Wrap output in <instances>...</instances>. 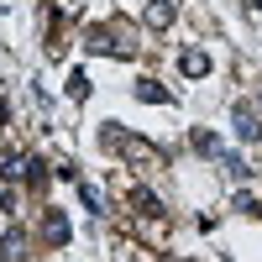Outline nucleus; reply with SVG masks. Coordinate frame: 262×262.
<instances>
[{
    "instance_id": "10",
    "label": "nucleus",
    "mask_w": 262,
    "mask_h": 262,
    "mask_svg": "<svg viewBox=\"0 0 262 262\" xmlns=\"http://www.w3.org/2000/svg\"><path fill=\"white\" fill-rule=\"evenodd\" d=\"M137 100H147V105H168V90L158 79H137Z\"/></svg>"
},
{
    "instance_id": "13",
    "label": "nucleus",
    "mask_w": 262,
    "mask_h": 262,
    "mask_svg": "<svg viewBox=\"0 0 262 262\" xmlns=\"http://www.w3.org/2000/svg\"><path fill=\"white\" fill-rule=\"evenodd\" d=\"M79 189H84V205H90V210L100 215V210H105V200H100V189H90V184H79Z\"/></svg>"
},
{
    "instance_id": "14",
    "label": "nucleus",
    "mask_w": 262,
    "mask_h": 262,
    "mask_svg": "<svg viewBox=\"0 0 262 262\" xmlns=\"http://www.w3.org/2000/svg\"><path fill=\"white\" fill-rule=\"evenodd\" d=\"M0 210H16V194H11V184H0Z\"/></svg>"
},
{
    "instance_id": "3",
    "label": "nucleus",
    "mask_w": 262,
    "mask_h": 262,
    "mask_svg": "<svg viewBox=\"0 0 262 262\" xmlns=\"http://www.w3.org/2000/svg\"><path fill=\"white\" fill-rule=\"evenodd\" d=\"M42 242L48 247H69V215L63 210H42Z\"/></svg>"
},
{
    "instance_id": "9",
    "label": "nucleus",
    "mask_w": 262,
    "mask_h": 262,
    "mask_svg": "<svg viewBox=\"0 0 262 262\" xmlns=\"http://www.w3.org/2000/svg\"><path fill=\"white\" fill-rule=\"evenodd\" d=\"M179 69H184V74H189V79H205V74H210V58H205V53H200V48H189V53H184V58H179Z\"/></svg>"
},
{
    "instance_id": "6",
    "label": "nucleus",
    "mask_w": 262,
    "mask_h": 262,
    "mask_svg": "<svg viewBox=\"0 0 262 262\" xmlns=\"http://www.w3.org/2000/svg\"><path fill=\"white\" fill-rule=\"evenodd\" d=\"M142 21H147V27H168V21H173V0H147Z\"/></svg>"
},
{
    "instance_id": "5",
    "label": "nucleus",
    "mask_w": 262,
    "mask_h": 262,
    "mask_svg": "<svg viewBox=\"0 0 262 262\" xmlns=\"http://www.w3.org/2000/svg\"><path fill=\"white\" fill-rule=\"evenodd\" d=\"M27 173H32V158H21V152L0 158V179H27Z\"/></svg>"
},
{
    "instance_id": "15",
    "label": "nucleus",
    "mask_w": 262,
    "mask_h": 262,
    "mask_svg": "<svg viewBox=\"0 0 262 262\" xmlns=\"http://www.w3.org/2000/svg\"><path fill=\"white\" fill-rule=\"evenodd\" d=\"M0 121H6V100H0Z\"/></svg>"
},
{
    "instance_id": "16",
    "label": "nucleus",
    "mask_w": 262,
    "mask_h": 262,
    "mask_svg": "<svg viewBox=\"0 0 262 262\" xmlns=\"http://www.w3.org/2000/svg\"><path fill=\"white\" fill-rule=\"evenodd\" d=\"M257 215H262V205H257Z\"/></svg>"
},
{
    "instance_id": "1",
    "label": "nucleus",
    "mask_w": 262,
    "mask_h": 262,
    "mask_svg": "<svg viewBox=\"0 0 262 262\" xmlns=\"http://www.w3.org/2000/svg\"><path fill=\"white\" fill-rule=\"evenodd\" d=\"M105 147L121 152V158H126V163H137V168H163V152L152 147V142H142V137H131V131L105 126Z\"/></svg>"
},
{
    "instance_id": "7",
    "label": "nucleus",
    "mask_w": 262,
    "mask_h": 262,
    "mask_svg": "<svg viewBox=\"0 0 262 262\" xmlns=\"http://www.w3.org/2000/svg\"><path fill=\"white\" fill-rule=\"evenodd\" d=\"M131 210H137V215H163V200L152 189H131Z\"/></svg>"
},
{
    "instance_id": "12",
    "label": "nucleus",
    "mask_w": 262,
    "mask_h": 262,
    "mask_svg": "<svg viewBox=\"0 0 262 262\" xmlns=\"http://www.w3.org/2000/svg\"><path fill=\"white\" fill-rule=\"evenodd\" d=\"M69 95L84 100V95H90V79H84V74H69Z\"/></svg>"
},
{
    "instance_id": "4",
    "label": "nucleus",
    "mask_w": 262,
    "mask_h": 262,
    "mask_svg": "<svg viewBox=\"0 0 262 262\" xmlns=\"http://www.w3.org/2000/svg\"><path fill=\"white\" fill-rule=\"evenodd\" d=\"M231 121H236V137H242V142H262V116L252 111V105H236Z\"/></svg>"
},
{
    "instance_id": "2",
    "label": "nucleus",
    "mask_w": 262,
    "mask_h": 262,
    "mask_svg": "<svg viewBox=\"0 0 262 262\" xmlns=\"http://www.w3.org/2000/svg\"><path fill=\"white\" fill-rule=\"evenodd\" d=\"M90 53H111V58H131L137 53V42H121L111 27H95L90 32Z\"/></svg>"
},
{
    "instance_id": "11",
    "label": "nucleus",
    "mask_w": 262,
    "mask_h": 262,
    "mask_svg": "<svg viewBox=\"0 0 262 262\" xmlns=\"http://www.w3.org/2000/svg\"><path fill=\"white\" fill-rule=\"evenodd\" d=\"M194 147H200V152H205V158H221V142H215V137H210V131H194Z\"/></svg>"
},
{
    "instance_id": "8",
    "label": "nucleus",
    "mask_w": 262,
    "mask_h": 262,
    "mask_svg": "<svg viewBox=\"0 0 262 262\" xmlns=\"http://www.w3.org/2000/svg\"><path fill=\"white\" fill-rule=\"evenodd\" d=\"M0 257H6V262H21V257H27V236H21V231H6V236H0Z\"/></svg>"
}]
</instances>
